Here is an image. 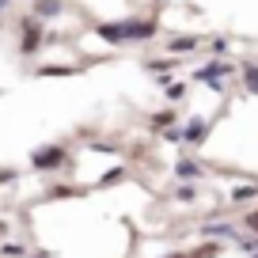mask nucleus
<instances>
[{
    "label": "nucleus",
    "instance_id": "22",
    "mask_svg": "<svg viewBox=\"0 0 258 258\" xmlns=\"http://www.w3.org/2000/svg\"><path fill=\"white\" fill-rule=\"evenodd\" d=\"M178 202H194V186H182V190H178Z\"/></svg>",
    "mask_w": 258,
    "mask_h": 258
},
{
    "label": "nucleus",
    "instance_id": "16",
    "mask_svg": "<svg viewBox=\"0 0 258 258\" xmlns=\"http://www.w3.org/2000/svg\"><path fill=\"white\" fill-rule=\"evenodd\" d=\"M163 91H167V99H175V103H178V99L186 95V84H167V80H163Z\"/></svg>",
    "mask_w": 258,
    "mask_h": 258
},
{
    "label": "nucleus",
    "instance_id": "10",
    "mask_svg": "<svg viewBox=\"0 0 258 258\" xmlns=\"http://www.w3.org/2000/svg\"><path fill=\"white\" fill-rule=\"evenodd\" d=\"M73 73H76L73 64H42L38 69V76H73Z\"/></svg>",
    "mask_w": 258,
    "mask_h": 258
},
{
    "label": "nucleus",
    "instance_id": "17",
    "mask_svg": "<svg viewBox=\"0 0 258 258\" xmlns=\"http://www.w3.org/2000/svg\"><path fill=\"white\" fill-rule=\"evenodd\" d=\"M258 194V186H239V190L232 194V202H247V198H254Z\"/></svg>",
    "mask_w": 258,
    "mask_h": 258
},
{
    "label": "nucleus",
    "instance_id": "24",
    "mask_svg": "<svg viewBox=\"0 0 258 258\" xmlns=\"http://www.w3.org/2000/svg\"><path fill=\"white\" fill-rule=\"evenodd\" d=\"M8 4H12V0H0V12H4V8H8Z\"/></svg>",
    "mask_w": 258,
    "mask_h": 258
},
{
    "label": "nucleus",
    "instance_id": "25",
    "mask_svg": "<svg viewBox=\"0 0 258 258\" xmlns=\"http://www.w3.org/2000/svg\"><path fill=\"white\" fill-rule=\"evenodd\" d=\"M182 258H190V254H182Z\"/></svg>",
    "mask_w": 258,
    "mask_h": 258
},
{
    "label": "nucleus",
    "instance_id": "12",
    "mask_svg": "<svg viewBox=\"0 0 258 258\" xmlns=\"http://www.w3.org/2000/svg\"><path fill=\"white\" fill-rule=\"evenodd\" d=\"M243 80H247V91L258 95V64H247V69H243Z\"/></svg>",
    "mask_w": 258,
    "mask_h": 258
},
{
    "label": "nucleus",
    "instance_id": "8",
    "mask_svg": "<svg viewBox=\"0 0 258 258\" xmlns=\"http://www.w3.org/2000/svg\"><path fill=\"white\" fill-rule=\"evenodd\" d=\"M175 175L178 178H202V167H198L194 160H178L175 163Z\"/></svg>",
    "mask_w": 258,
    "mask_h": 258
},
{
    "label": "nucleus",
    "instance_id": "1",
    "mask_svg": "<svg viewBox=\"0 0 258 258\" xmlns=\"http://www.w3.org/2000/svg\"><path fill=\"white\" fill-rule=\"evenodd\" d=\"M64 160H69L64 145H42V148L31 152V167L34 171H57V167H64Z\"/></svg>",
    "mask_w": 258,
    "mask_h": 258
},
{
    "label": "nucleus",
    "instance_id": "14",
    "mask_svg": "<svg viewBox=\"0 0 258 258\" xmlns=\"http://www.w3.org/2000/svg\"><path fill=\"white\" fill-rule=\"evenodd\" d=\"M121 178H125V167H110V171H106L103 178H99V186H110V182H121Z\"/></svg>",
    "mask_w": 258,
    "mask_h": 258
},
{
    "label": "nucleus",
    "instance_id": "20",
    "mask_svg": "<svg viewBox=\"0 0 258 258\" xmlns=\"http://www.w3.org/2000/svg\"><path fill=\"white\" fill-rule=\"evenodd\" d=\"M8 182H16V171H12V167H0V186H8Z\"/></svg>",
    "mask_w": 258,
    "mask_h": 258
},
{
    "label": "nucleus",
    "instance_id": "19",
    "mask_svg": "<svg viewBox=\"0 0 258 258\" xmlns=\"http://www.w3.org/2000/svg\"><path fill=\"white\" fill-rule=\"evenodd\" d=\"M171 64H175V57H167V61H148V69H152V73H167Z\"/></svg>",
    "mask_w": 258,
    "mask_h": 258
},
{
    "label": "nucleus",
    "instance_id": "21",
    "mask_svg": "<svg viewBox=\"0 0 258 258\" xmlns=\"http://www.w3.org/2000/svg\"><path fill=\"white\" fill-rule=\"evenodd\" d=\"M163 141H175V145H178V141H182V129H167V133H163Z\"/></svg>",
    "mask_w": 258,
    "mask_h": 258
},
{
    "label": "nucleus",
    "instance_id": "23",
    "mask_svg": "<svg viewBox=\"0 0 258 258\" xmlns=\"http://www.w3.org/2000/svg\"><path fill=\"white\" fill-rule=\"evenodd\" d=\"M247 228H250V232H258V209H254V213L247 217Z\"/></svg>",
    "mask_w": 258,
    "mask_h": 258
},
{
    "label": "nucleus",
    "instance_id": "3",
    "mask_svg": "<svg viewBox=\"0 0 258 258\" xmlns=\"http://www.w3.org/2000/svg\"><path fill=\"white\" fill-rule=\"evenodd\" d=\"M125 27V42H148L160 34V19H121Z\"/></svg>",
    "mask_w": 258,
    "mask_h": 258
},
{
    "label": "nucleus",
    "instance_id": "13",
    "mask_svg": "<svg viewBox=\"0 0 258 258\" xmlns=\"http://www.w3.org/2000/svg\"><path fill=\"white\" fill-rule=\"evenodd\" d=\"M171 121H175V110H160V114H152V129H167Z\"/></svg>",
    "mask_w": 258,
    "mask_h": 258
},
{
    "label": "nucleus",
    "instance_id": "2",
    "mask_svg": "<svg viewBox=\"0 0 258 258\" xmlns=\"http://www.w3.org/2000/svg\"><path fill=\"white\" fill-rule=\"evenodd\" d=\"M38 46H42V19L27 16L19 23V53H38Z\"/></svg>",
    "mask_w": 258,
    "mask_h": 258
},
{
    "label": "nucleus",
    "instance_id": "7",
    "mask_svg": "<svg viewBox=\"0 0 258 258\" xmlns=\"http://www.w3.org/2000/svg\"><path fill=\"white\" fill-rule=\"evenodd\" d=\"M34 16L38 19H57L61 16V0H34Z\"/></svg>",
    "mask_w": 258,
    "mask_h": 258
},
{
    "label": "nucleus",
    "instance_id": "15",
    "mask_svg": "<svg viewBox=\"0 0 258 258\" xmlns=\"http://www.w3.org/2000/svg\"><path fill=\"white\" fill-rule=\"evenodd\" d=\"M202 232L209 235V239H217V235H232V224H205Z\"/></svg>",
    "mask_w": 258,
    "mask_h": 258
},
{
    "label": "nucleus",
    "instance_id": "11",
    "mask_svg": "<svg viewBox=\"0 0 258 258\" xmlns=\"http://www.w3.org/2000/svg\"><path fill=\"white\" fill-rule=\"evenodd\" d=\"M80 194H88V186H53L49 198H80Z\"/></svg>",
    "mask_w": 258,
    "mask_h": 258
},
{
    "label": "nucleus",
    "instance_id": "4",
    "mask_svg": "<svg viewBox=\"0 0 258 258\" xmlns=\"http://www.w3.org/2000/svg\"><path fill=\"white\" fill-rule=\"evenodd\" d=\"M205 137H209V121H205V118H194L190 125L182 129V141H186V145H202Z\"/></svg>",
    "mask_w": 258,
    "mask_h": 258
},
{
    "label": "nucleus",
    "instance_id": "5",
    "mask_svg": "<svg viewBox=\"0 0 258 258\" xmlns=\"http://www.w3.org/2000/svg\"><path fill=\"white\" fill-rule=\"evenodd\" d=\"M95 34L103 42H110V46H125V27H121V23H99Z\"/></svg>",
    "mask_w": 258,
    "mask_h": 258
},
{
    "label": "nucleus",
    "instance_id": "6",
    "mask_svg": "<svg viewBox=\"0 0 258 258\" xmlns=\"http://www.w3.org/2000/svg\"><path fill=\"white\" fill-rule=\"evenodd\" d=\"M217 76H228V64H209V69H198V73H194V80L209 84V88H220Z\"/></svg>",
    "mask_w": 258,
    "mask_h": 258
},
{
    "label": "nucleus",
    "instance_id": "18",
    "mask_svg": "<svg viewBox=\"0 0 258 258\" xmlns=\"http://www.w3.org/2000/svg\"><path fill=\"white\" fill-rule=\"evenodd\" d=\"M217 250H220L217 243H205V247H202V250H194L190 258H217Z\"/></svg>",
    "mask_w": 258,
    "mask_h": 258
},
{
    "label": "nucleus",
    "instance_id": "9",
    "mask_svg": "<svg viewBox=\"0 0 258 258\" xmlns=\"http://www.w3.org/2000/svg\"><path fill=\"white\" fill-rule=\"evenodd\" d=\"M190 49H198V38H194V34H182V38H171V53H190Z\"/></svg>",
    "mask_w": 258,
    "mask_h": 258
}]
</instances>
